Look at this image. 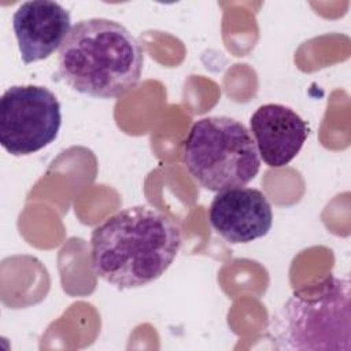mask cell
<instances>
[{
  "label": "cell",
  "instance_id": "1",
  "mask_svg": "<svg viewBox=\"0 0 351 351\" xmlns=\"http://www.w3.org/2000/svg\"><path fill=\"white\" fill-rule=\"evenodd\" d=\"M182 244L181 228L151 206L122 208L90 236L93 273L118 289L148 285L171 266Z\"/></svg>",
  "mask_w": 351,
  "mask_h": 351
},
{
  "label": "cell",
  "instance_id": "2",
  "mask_svg": "<svg viewBox=\"0 0 351 351\" xmlns=\"http://www.w3.org/2000/svg\"><path fill=\"white\" fill-rule=\"evenodd\" d=\"M144 51L119 22L89 18L77 22L58 56L60 78L73 90L96 99H115L141 78Z\"/></svg>",
  "mask_w": 351,
  "mask_h": 351
},
{
  "label": "cell",
  "instance_id": "3",
  "mask_svg": "<svg viewBox=\"0 0 351 351\" xmlns=\"http://www.w3.org/2000/svg\"><path fill=\"white\" fill-rule=\"evenodd\" d=\"M351 284L329 276L318 288L298 292L273 314L267 341L276 350H351Z\"/></svg>",
  "mask_w": 351,
  "mask_h": 351
},
{
  "label": "cell",
  "instance_id": "4",
  "mask_svg": "<svg viewBox=\"0 0 351 351\" xmlns=\"http://www.w3.org/2000/svg\"><path fill=\"white\" fill-rule=\"evenodd\" d=\"M191 177L210 192L245 186L261 169V158L244 123L225 115L200 118L182 144Z\"/></svg>",
  "mask_w": 351,
  "mask_h": 351
},
{
  "label": "cell",
  "instance_id": "5",
  "mask_svg": "<svg viewBox=\"0 0 351 351\" xmlns=\"http://www.w3.org/2000/svg\"><path fill=\"white\" fill-rule=\"evenodd\" d=\"M60 103L40 85L10 86L0 99V144L14 156L32 155L59 134Z\"/></svg>",
  "mask_w": 351,
  "mask_h": 351
},
{
  "label": "cell",
  "instance_id": "6",
  "mask_svg": "<svg viewBox=\"0 0 351 351\" xmlns=\"http://www.w3.org/2000/svg\"><path fill=\"white\" fill-rule=\"evenodd\" d=\"M211 228L230 244H247L269 233L271 206L256 188H232L217 192L208 208Z\"/></svg>",
  "mask_w": 351,
  "mask_h": 351
},
{
  "label": "cell",
  "instance_id": "7",
  "mask_svg": "<svg viewBox=\"0 0 351 351\" xmlns=\"http://www.w3.org/2000/svg\"><path fill=\"white\" fill-rule=\"evenodd\" d=\"M12 29L21 59L30 64L49 58L62 47L71 30V16L56 1H25L12 15Z\"/></svg>",
  "mask_w": 351,
  "mask_h": 351
},
{
  "label": "cell",
  "instance_id": "8",
  "mask_svg": "<svg viewBox=\"0 0 351 351\" xmlns=\"http://www.w3.org/2000/svg\"><path fill=\"white\" fill-rule=\"evenodd\" d=\"M250 129L259 158L270 167H282L295 159L310 132L296 111L278 103L258 107L250 118Z\"/></svg>",
  "mask_w": 351,
  "mask_h": 351
}]
</instances>
